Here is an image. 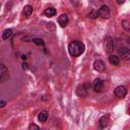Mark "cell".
Masks as SVG:
<instances>
[{"instance_id":"2","label":"cell","mask_w":130,"mask_h":130,"mask_svg":"<svg viewBox=\"0 0 130 130\" xmlns=\"http://www.w3.org/2000/svg\"><path fill=\"white\" fill-rule=\"evenodd\" d=\"M104 47L106 53H111L114 50V41L111 37H106L104 40Z\"/></svg>"},{"instance_id":"6","label":"cell","mask_w":130,"mask_h":130,"mask_svg":"<svg viewBox=\"0 0 130 130\" xmlns=\"http://www.w3.org/2000/svg\"><path fill=\"white\" fill-rule=\"evenodd\" d=\"M87 86H88V84H86V83H83V84L79 85L77 87V89H76L77 95L78 96H81V98L86 96L87 95Z\"/></svg>"},{"instance_id":"12","label":"cell","mask_w":130,"mask_h":130,"mask_svg":"<svg viewBox=\"0 0 130 130\" xmlns=\"http://www.w3.org/2000/svg\"><path fill=\"white\" fill-rule=\"evenodd\" d=\"M100 127L101 128H106L107 126H108V124H109V116L107 115V116H103L102 118H101V120H100Z\"/></svg>"},{"instance_id":"9","label":"cell","mask_w":130,"mask_h":130,"mask_svg":"<svg viewBox=\"0 0 130 130\" xmlns=\"http://www.w3.org/2000/svg\"><path fill=\"white\" fill-rule=\"evenodd\" d=\"M68 21H69L68 16H67V14H65V13H62V14L58 17V23H59L62 27L66 26V25H67V23H68Z\"/></svg>"},{"instance_id":"15","label":"cell","mask_w":130,"mask_h":130,"mask_svg":"<svg viewBox=\"0 0 130 130\" xmlns=\"http://www.w3.org/2000/svg\"><path fill=\"white\" fill-rule=\"evenodd\" d=\"M11 36H12V29L8 28V29H5V30H4V32H3V35H2V39H3V40H7V39H9Z\"/></svg>"},{"instance_id":"19","label":"cell","mask_w":130,"mask_h":130,"mask_svg":"<svg viewBox=\"0 0 130 130\" xmlns=\"http://www.w3.org/2000/svg\"><path fill=\"white\" fill-rule=\"evenodd\" d=\"M28 129L29 130H39L40 129V126H38V125H36V124H30L29 126H28Z\"/></svg>"},{"instance_id":"20","label":"cell","mask_w":130,"mask_h":130,"mask_svg":"<svg viewBox=\"0 0 130 130\" xmlns=\"http://www.w3.org/2000/svg\"><path fill=\"white\" fill-rule=\"evenodd\" d=\"M6 106V101L4 100H0V108H3Z\"/></svg>"},{"instance_id":"17","label":"cell","mask_w":130,"mask_h":130,"mask_svg":"<svg viewBox=\"0 0 130 130\" xmlns=\"http://www.w3.org/2000/svg\"><path fill=\"white\" fill-rule=\"evenodd\" d=\"M98 16H99V13H98V11H95V10H92V11H90V12L88 13V17H89L90 19H95Z\"/></svg>"},{"instance_id":"14","label":"cell","mask_w":130,"mask_h":130,"mask_svg":"<svg viewBox=\"0 0 130 130\" xmlns=\"http://www.w3.org/2000/svg\"><path fill=\"white\" fill-rule=\"evenodd\" d=\"M56 14V9L53 8V7H48L45 9V15L47 17H52Z\"/></svg>"},{"instance_id":"18","label":"cell","mask_w":130,"mask_h":130,"mask_svg":"<svg viewBox=\"0 0 130 130\" xmlns=\"http://www.w3.org/2000/svg\"><path fill=\"white\" fill-rule=\"evenodd\" d=\"M32 42L38 46H44V41L42 39H34Z\"/></svg>"},{"instance_id":"1","label":"cell","mask_w":130,"mask_h":130,"mask_svg":"<svg viewBox=\"0 0 130 130\" xmlns=\"http://www.w3.org/2000/svg\"><path fill=\"white\" fill-rule=\"evenodd\" d=\"M84 44L79 41H73L68 45V52L72 57H78L84 52Z\"/></svg>"},{"instance_id":"5","label":"cell","mask_w":130,"mask_h":130,"mask_svg":"<svg viewBox=\"0 0 130 130\" xmlns=\"http://www.w3.org/2000/svg\"><path fill=\"white\" fill-rule=\"evenodd\" d=\"M98 13H99V16H101V17H103V18H109L110 15H111L110 9H109V7H108L107 5H103V6L99 9Z\"/></svg>"},{"instance_id":"11","label":"cell","mask_w":130,"mask_h":130,"mask_svg":"<svg viewBox=\"0 0 130 130\" xmlns=\"http://www.w3.org/2000/svg\"><path fill=\"white\" fill-rule=\"evenodd\" d=\"M109 62L112 64V65H115V66H118L120 64V59L118 56L116 55H110L109 56Z\"/></svg>"},{"instance_id":"8","label":"cell","mask_w":130,"mask_h":130,"mask_svg":"<svg viewBox=\"0 0 130 130\" xmlns=\"http://www.w3.org/2000/svg\"><path fill=\"white\" fill-rule=\"evenodd\" d=\"M92 86H93V89H94L95 91L101 92V91L103 90V88H104V81H103L102 79L98 78V79H95V80L93 81Z\"/></svg>"},{"instance_id":"3","label":"cell","mask_w":130,"mask_h":130,"mask_svg":"<svg viewBox=\"0 0 130 130\" xmlns=\"http://www.w3.org/2000/svg\"><path fill=\"white\" fill-rule=\"evenodd\" d=\"M114 93H115V95H116L117 98L123 99V98H125L126 94H127V88H126L125 86H123V85H119V86H117V87L115 88Z\"/></svg>"},{"instance_id":"16","label":"cell","mask_w":130,"mask_h":130,"mask_svg":"<svg viewBox=\"0 0 130 130\" xmlns=\"http://www.w3.org/2000/svg\"><path fill=\"white\" fill-rule=\"evenodd\" d=\"M122 27H123L126 31H129V30H130V24H129V20H128V19L122 20Z\"/></svg>"},{"instance_id":"10","label":"cell","mask_w":130,"mask_h":130,"mask_svg":"<svg viewBox=\"0 0 130 130\" xmlns=\"http://www.w3.org/2000/svg\"><path fill=\"white\" fill-rule=\"evenodd\" d=\"M48 117H49V113H48V111H46V110L41 111V112L39 113V115H38V119H39V121L42 122V123H45V122L47 121Z\"/></svg>"},{"instance_id":"21","label":"cell","mask_w":130,"mask_h":130,"mask_svg":"<svg viewBox=\"0 0 130 130\" xmlns=\"http://www.w3.org/2000/svg\"><path fill=\"white\" fill-rule=\"evenodd\" d=\"M125 2V0H117V3L118 4H123Z\"/></svg>"},{"instance_id":"22","label":"cell","mask_w":130,"mask_h":130,"mask_svg":"<svg viewBox=\"0 0 130 130\" xmlns=\"http://www.w3.org/2000/svg\"><path fill=\"white\" fill-rule=\"evenodd\" d=\"M26 65H27L26 63H23V64H22V68H23V69H24V68L26 69V68H27V66H26Z\"/></svg>"},{"instance_id":"13","label":"cell","mask_w":130,"mask_h":130,"mask_svg":"<svg viewBox=\"0 0 130 130\" xmlns=\"http://www.w3.org/2000/svg\"><path fill=\"white\" fill-rule=\"evenodd\" d=\"M31 13H32V6L29 5V4L25 5L24 8H23V15L25 17H28V16H30Z\"/></svg>"},{"instance_id":"4","label":"cell","mask_w":130,"mask_h":130,"mask_svg":"<svg viewBox=\"0 0 130 130\" xmlns=\"http://www.w3.org/2000/svg\"><path fill=\"white\" fill-rule=\"evenodd\" d=\"M118 55L124 60H129L130 59V50L126 47H122L118 50Z\"/></svg>"},{"instance_id":"7","label":"cell","mask_w":130,"mask_h":130,"mask_svg":"<svg viewBox=\"0 0 130 130\" xmlns=\"http://www.w3.org/2000/svg\"><path fill=\"white\" fill-rule=\"evenodd\" d=\"M93 68L99 72H103L106 68V64L102 60H95L94 63H93Z\"/></svg>"}]
</instances>
